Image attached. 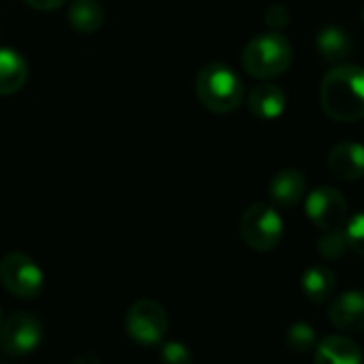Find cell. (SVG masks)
<instances>
[{"instance_id":"cell-1","label":"cell","mask_w":364,"mask_h":364,"mask_svg":"<svg viewBox=\"0 0 364 364\" xmlns=\"http://www.w3.org/2000/svg\"><path fill=\"white\" fill-rule=\"evenodd\" d=\"M319 101L332 120H364V67L336 65L330 69L323 75Z\"/></svg>"},{"instance_id":"cell-2","label":"cell","mask_w":364,"mask_h":364,"mask_svg":"<svg viewBox=\"0 0 364 364\" xmlns=\"http://www.w3.org/2000/svg\"><path fill=\"white\" fill-rule=\"evenodd\" d=\"M196 92L206 109L215 114H230L242 103L245 84L230 67L210 63L200 69L196 77Z\"/></svg>"},{"instance_id":"cell-3","label":"cell","mask_w":364,"mask_h":364,"mask_svg":"<svg viewBox=\"0 0 364 364\" xmlns=\"http://www.w3.org/2000/svg\"><path fill=\"white\" fill-rule=\"evenodd\" d=\"M294 60L291 43L281 33H264L253 37L242 50V67L251 77L272 80L283 75Z\"/></svg>"},{"instance_id":"cell-4","label":"cell","mask_w":364,"mask_h":364,"mask_svg":"<svg viewBox=\"0 0 364 364\" xmlns=\"http://www.w3.org/2000/svg\"><path fill=\"white\" fill-rule=\"evenodd\" d=\"M283 219L270 204H253L240 217V236L253 251L268 253L283 238Z\"/></svg>"},{"instance_id":"cell-5","label":"cell","mask_w":364,"mask_h":364,"mask_svg":"<svg viewBox=\"0 0 364 364\" xmlns=\"http://www.w3.org/2000/svg\"><path fill=\"white\" fill-rule=\"evenodd\" d=\"M0 283L3 287L22 300H33L43 291V270L26 253L14 251L0 259Z\"/></svg>"},{"instance_id":"cell-6","label":"cell","mask_w":364,"mask_h":364,"mask_svg":"<svg viewBox=\"0 0 364 364\" xmlns=\"http://www.w3.org/2000/svg\"><path fill=\"white\" fill-rule=\"evenodd\" d=\"M124 328L129 336L139 345H156L167 332V313L165 309L150 298L135 300L124 317Z\"/></svg>"},{"instance_id":"cell-7","label":"cell","mask_w":364,"mask_h":364,"mask_svg":"<svg viewBox=\"0 0 364 364\" xmlns=\"http://www.w3.org/2000/svg\"><path fill=\"white\" fill-rule=\"evenodd\" d=\"M306 217L323 232L343 230L347 223V202L334 187H317L306 196Z\"/></svg>"},{"instance_id":"cell-8","label":"cell","mask_w":364,"mask_h":364,"mask_svg":"<svg viewBox=\"0 0 364 364\" xmlns=\"http://www.w3.org/2000/svg\"><path fill=\"white\" fill-rule=\"evenodd\" d=\"M43 341V326L41 321L26 311L14 313L0 332V347L11 355H28L33 353Z\"/></svg>"},{"instance_id":"cell-9","label":"cell","mask_w":364,"mask_h":364,"mask_svg":"<svg viewBox=\"0 0 364 364\" xmlns=\"http://www.w3.org/2000/svg\"><path fill=\"white\" fill-rule=\"evenodd\" d=\"M328 317L332 326L343 332H362L364 330V291L349 289L336 296L328 306Z\"/></svg>"},{"instance_id":"cell-10","label":"cell","mask_w":364,"mask_h":364,"mask_svg":"<svg viewBox=\"0 0 364 364\" xmlns=\"http://www.w3.org/2000/svg\"><path fill=\"white\" fill-rule=\"evenodd\" d=\"M328 169L334 178L351 182L364 178V144L341 141L328 152Z\"/></svg>"},{"instance_id":"cell-11","label":"cell","mask_w":364,"mask_h":364,"mask_svg":"<svg viewBox=\"0 0 364 364\" xmlns=\"http://www.w3.org/2000/svg\"><path fill=\"white\" fill-rule=\"evenodd\" d=\"M313 364H364V355L353 338L328 334L315 345Z\"/></svg>"},{"instance_id":"cell-12","label":"cell","mask_w":364,"mask_h":364,"mask_svg":"<svg viewBox=\"0 0 364 364\" xmlns=\"http://www.w3.org/2000/svg\"><path fill=\"white\" fill-rule=\"evenodd\" d=\"M306 191L304 176L298 169H281L272 176L268 185L270 202L279 208H294Z\"/></svg>"},{"instance_id":"cell-13","label":"cell","mask_w":364,"mask_h":364,"mask_svg":"<svg viewBox=\"0 0 364 364\" xmlns=\"http://www.w3.org/2000/svg\"><path fill=\"white\" fill-rule=\"evenodd\" d=\"M315 50L326 63H343L353 50V41L345 28L328 24L315 35Z\"/></svg>"},{"instance_id":"cell-14","label":"cell","mask_w":364,"mask_h":364,"mask_svg":"<svg viewBox=\"0 0 364 364\" xmlns=\"http://www.w3.org/2000/svg\"><path fill=\"white\" fill-rule=\"evenodd\" d=\"M287 107L285 92L274 84H262L253 88L249 97V109L259 120H277Z\"/></svg>"},{"instance_id":"cell-15","label":"cell","mask_w":364,"mask_h":364,"mask_svg":"<svg viewBox=\"0 0 364 364\" xmlns=\"http://www.w3.org/2000/svg\"><path fill=\"white\" fill-rule=\"evenodd\" d=\"M28 80V65L16 50L0 48V97L14 95L24 88Z\"/></svg>"},{"instance_id":"cell-16","label":"cell","mask_w":364,"mask_h":364,"mask_svg":"<svg viewBox=\"0 0 364 364\" xmlns=\"http://www.w3.org/2000/svg\"><path fill=\"white\" fill-rule=\"evenodd\" d=\"M300 287H302L304 296L311 302L321 304V302H326L334 294V289H336V277L326 266H311V268H306L302 272Z\"/></svg>"},{"instance_id":"cell-17","label":"cell","mask_w":364,"mask_h":364,"mask_svg":"<svg viewBox=\"0 0 364 364\" xmlns=\"http://www.w3.org/2000/svg\"><path fill=\"white\" fill-rule=\"evenodd\" d=\"M105 11L99 0H71L69 5V24L82 33V35H92L103 26Z\"/></svg>"},{"instance_id":"cell-18","label":"cell","mask_w":364,"mask_h":364,"mask_svg":"<svg viewBox=\"0 0 364 364\" xmlns=\"http://www.w3.org/2000/svg\"><path fill=\"white\" fill-rule=\"evenodd\" d=\"M285 343H287V347L294 353H309L317 345V334H315L313 326H309L304 321H298V323H294V326L287 328Z\"/></svg>"},{"instance_id":"cell-19","label":"cell","mask_w":364,"mask_h":364,"mask_svg":"<svg viewBox=\"0 0 364 364\" xmlns=\"http://www.w3.org/2000/svg\"><path fill=\"white\" fill-rule=\"evenodd\" d=\"M317 251L323 259L328 262H336L341 259L349 247H347V238H345V232L343 230H332V232H326L319 242H317Z\"/></svg>"},{"instance_id":"cell-20","label":"cell","mask_w":364,"mask_h":364,"mask_svg":"<svg viewBox=\"0 0 364 364\" xmlns=\"http://www.w3.org/2000/svg\"><path fill=\"white\" fill-rule=\"evenodd\" d=\"M343 232L347 238V247L364 259V213H358L351 219H347Z\"/></svg>"},{"instance_id":"cell-21","label":"cell","mask_w":364,"mask_h":364,"mask_svg":"<svg viewBox=\"0 0 364 364\" xmlns=\"http://www.w3.org/2000/svg\"><path fill=\"white\" fill-rule=\"evenodd\" d=\"M163 364H193V353L187 345L178 341H167L161 349Z\"/></svg>"},{"instance_id":"cell-22","label":"cell","mask_w":364,"mask_h":364,"mask_svg":"<svg viewBox=\"0 0 364 364\" xmlns=\"http://www.w3.org/2000/svg\"><path fill=\"white\" fill-rule=\"evenodd\" d=\"M24 3L37 11H54V9H60L67 0H24Z\"/></svg>"},{"instance_id":"cell-23","label":"cell","mask_w":364,"mask_h":364,"mask_svg":"<svg viewBox=\"0 0 364 364\" xmlns=\"http://www.w3.org/2000/svg\"><path fill=\"white\" fill-rule=\"evenodd\" d=\"M71 364H99V358L95 353H80L71 360Z\"/></svg>"},{"instance_id":"cell-24","label":"cell","mask_w":364,"mask_h":364,"mask_svg":"<svg viewBox=\"0 0 364 364\" xmlns=\"http://www.w3.org/2000/svg\"><path fill=\"white\" fill-rule=\"evenodd\" d=\"M0 323H3V313H0Z\"/></svg>"},{"instance_id":"cell-25","label":"cell","mask_w":364,"mask_h":364,"mask_svg":"<svg viewBox=\"0 0 364 364\" xmlns=\"http://www.w3.org/2000/svg\"><path fill=\"white\" fill-rule=\"evenodd\" d=\"M362 22H364V9H362Z\"/></svg>"}]
</instances>
